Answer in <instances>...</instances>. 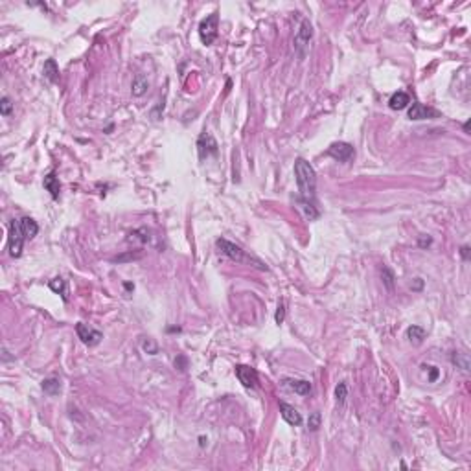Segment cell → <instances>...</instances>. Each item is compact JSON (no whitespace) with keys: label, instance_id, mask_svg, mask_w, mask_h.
<instances>
[{"label":"cell","instance_id":"18","mask_svg":"<svg viewBox=\"0 0 471 471\" xmlns=\"http://www.w3.org/2000/svg\"><path fill=\"white\" fill-rule=\"evenodd\" d=\"M43 72H45V78L48 79V81L55 83V81L59 79V66H57V63H55V59H48V61L45 63Z\"/></svg>","mask_w":471,"mask_h":471},{"label":"cell","instance_id":"16","mask_svg":"<svg viewBox=\"0 0 471 471\" xmlns=\"http://www.w3.org/2000/svg\"><path fill=\"white\" fill-rule=\"evenodd\" d=\"M50 289L53 291V293H57V295H61V298L65 300V302H68V284H66V280H63V278H53V280H50Z\"/></svg>","mask_w":471,"mask_h":471},{"label":"cell","instance_id":"12","mask_svg":"<svg viewBox=\"0 0 471 471\" xmlns=\"http://www.w3.org/2000/svg\"><path fill=\"white\" fill-rule=\"evenodd\" d=\"M149 89V79L144 76V74H136L135 78H133V83H131V92H133V96L140 98L144 96L146 92H148Z\"/></svg>","mask_w":471,"mask_h":471},{"label":"cell","instance_id":"14","mask_svg":"<svg viewBox=\"0 0 471 471\" xmlns=\"http://www.w3.org/2000/svg\"><path fill=\"white\" fill-rule=\"evenodd\" d=\"M409 104H411V96H409L407 92H403V91L394 92L392 96H390V100H388V107H390V109H394V110L405 109Z\"/></svg>","mask_w":471,"mask_h":471},{"label":"cell","instance_id":"20","mask_svg":"<svg viewBox=\"0 0 471 471\" xmlns=\"http://www.w3.org/2000/svg\"><path fill=\"white\" fill-rule=\"evenodd\" d=\"M425 329L421 328V326H411V328H407V339L411 342H414V344H421L423 342V339H425Z\"/></svg>","mask_w":471,"mask_h":471},{"label":"cell","instance_id":"6","mask_svg":"<svg viewBox=\"0 0 471 471\" xmlns=\"http://www.w3.org/2000/svg\"><path fill=\"white\" fill-rule=\"evenodd\" d=\"M76 333H78V337L81 339V342L87 344V346H96V344H100L102 339H104V333H102V331H98V329L91 328V326H87V324L83 322L76 324Z\"/></svg>","mask_w":471,"mask_h":471},{"label":"cell","instance_id":"28","mask_svg":"<svg viewBox=\"0 0 471 471\" xmlns=\"http://www.w3.org/2000/svg\"><path fill=\"white\" fill-rule=\"evenodd\" d=\"M460 254H462V258L464 260H470V247L464 245L462 249H460Z\"/></svg>","mask_w":471,"mask_h":471},{"label":"cell","instance_id":"19","mask_svg":"<svg viewBox=\"0 0 471 471\" xmlns=\"http://www.w3.org/2000/svg\"><path fill=\"white\" fill-rule=\"evenodd\" d=\"M41 387H43V390H45L46 394L57 396V394L61 392V379H59V377H46Z\"/></svg>","mask_w":471,"mask_h":471},{"label":"cell","instance_id":"15","mask_svg":"<svg viewBox=\"0 0 471 471\" xmlns=\"http://www.w3.org/2000/svg\"><path fill=\"white\" fill-rule=\"evenodd\" d=\"M19 221H20V228H22V232H24V238L33 239L35 236H37V232H39V225H37L32 217H22V219H19Z\"/></svg>","mask_w":471,"mask_h":471},{"label":"cell","instance_id":"3","mask_svg":"<svg viewBox=\"0 0 471 471\" xmlns=\"http://www.w3.org/2000/svg\"><path fill=\"white\" fill-rule=\"evenodd\" d=\"M311 39H313V26H311L310 20H302V24H300L297 35H295V52L300 59H304L306 53L310 52Z\"/></svg>","mask_w":471,"mask_h":471},{"label":"cell","instance_id":"13","mask_svg":"<svg viewBox=\"0 0 471 471\" xmlns=\"http://www.w3.org/2000/svg\"><path fill=\"white\" fill-rule=\"evenodd\" d=\"M284 385L300 396H308L311 392V383L306 379H284Z\"/></svg>","mask_w":471,"mask_h":471},{"label":"cell","instance_id":"30","mask_svg":"<svg viewBox=\"0 0 471 471\" xmlns=\"http://www.w3.org/2000/svg\"><path fill=\"white\" fill-rule=\"evenodd\" d=\"M464 131H466V133L470 131V122H466V123H464Z\"/></svg>","mask_w":471,"mask_h":471},{"label":"cell","instance_id":"25","mask_svg":"<svg viewBox=\"0 0 471 471\" xmlns=\"http://www.w3.org/2000/svg\"><path fill=\"white\" fill-rule=\"evenodd\" d=\"M308 427H310V431H318V427H320V413H318V411H315V413L310 416Z\"/></svg>","mask_w":471,"mask_h":471},{"label":"cell","instance_id":"7","mask_svg":"<svg viewBox=\"0 0 471 471\" xmlns=\"http://www.w3.org/2000/svg\"><path fill=\"white\" fill-rule=\"evenodd\" d=\"M236 377H238L239 383L245 388H258L260 377L256 368L247 366V365H238L236 366Z\"/></svg>","mask_w":471,"mask_h":471},{"label":"cell","instance_id":"4","mask_svg":"<svg viewBox=\"0 0 471 471\" xmlns=\"http://www.w3.org/2000/svg\"><path fill=\"white\" fill-rule=\"evenodd\" d=\"M24 232L20 228V221H11L9 223V236H7V247H9V254L13 258H19L22 254V247H24Z\"/></svg>","mask_w":471,"mask_h":471},{"label":"cell","instance_id":"1","mask_svg":"<svg viewBox=\"0 0 471 471\" xmlns=\"http://www.w3.org/2000/svg\"><path fill=\"white\" fill-rule=\"evenodd\" d=\"M295 177H297L298 192H300V197H298V199L315 203V192H316L315 168H313L306 158H297V160H295Z\"/></svg>","mask_w":471,"mask_h":471},{"label":"cell","instance_id":"10","mask_svg":"<svg viewBox=\"0 0 471 471\" xmlns=\"http://www.w3.org/2000/svg\"><path fill=\"white\" fill-rule=\"evenodd\" d=\"M438 110H434L432 107H427V105L423 104H418V102H414L413 107L409 109V118L411 120H414V122H418V120H427V118H438Z\"/></svg>","mask_w":471,"mask_h":471},{"label":"cell","instance_id":"26","mask_svg":"<svg viewBox=\"0 0 471 471\" xmlns=\"http://www.w3.org/2000/svg\"><path fill=\"white\" fill-rule=\"evenodd\" d=\"M285 318V304L280 302L278 304V310H276V315H274V320H276V324H282Z\"/></svg>","mask_w":471,"mask_h":471},{"label":"cell","instance_id":"29","mask_svg":"<svg viewBox=\"0 0 471 471\" xmlns=\"http://www.w3.org/2000/svg\"><path fill=\"white\" fill-rule=\"evenodd\" d=\"M2 359H4V361H9V359H15V357H11L6 348H2Z\"/></svg>","mask_w":471,"mask_h":471},{"label":"cell","instance_id":"21","mask_svg":"<svg viewBox=\"0 0 471 471\" xmlns=\"http://www.w3.org/2000/svg\"><path fill=\"white\" fill-rule=\"evenodd\" d=\"M451 361L457 365L458 368H462L464 372H470V355L464 352H455L451 355Z\"/></svg>","mask_w":471,"mask_h":471},{"label":"cell","instance_id":"23","mask_svg":"<svg viewBox=\"0 0 471 471\" xmlns=\"http://www.w3.org/2000/svg\"><path fill=\"white\" fill-rule=\"evenodd\" d=\"M381 276H383V282H385V285H387L388 289L392 291L394 289V272L390 271V269H387V267H383Z\"/></svg>","mask_w":471,"mask_h":471},{"label":"cell","instance_id":"11","mask_svg":"<svg viewBox=\"0 0 471 471\" xmlns=\"http://www.w3.org/2000/svg\"><path fill=\"white\" fill-rule=\"evenodd\" d=\"M280 413H282V418L289 423V425H300L302 423V416L298 413L295 407H291L289 403H280Z\"/></svg>","mask_w":471,"mask_h":471},{"label":"cell","instance_id":"17","mask_svg":"<svg viewBox=\"0 0 471 471\" xmlns=\"http://www.w3.org/2000/svg\"><path fill=\"white\" fill-rule=\"evenodd\" d=\"M45 188L50 192V195H52L53 199H57L59 197V192H61V184H59V179L55 177V173H48L45 177Z\"/></svg>","mask_w":471,"mask_h":471},{"label":"cell","instance_id":"9","mask_svg":"<svg viewBox=\"0 0 471 471\" xmlns=\"http://www.w3.org/2000/svg\"><path fill=\"white\" fill-rule=\"evenodd\" d=\"M197 148H199V157L201 158H208V157L217 155V142L210 133H203L197 140Z\"/></svg>","mask_w":471,"mask_h":471},{"label":"cell","instance_id":"22","mask_svg":"<svg viewBox=\"0 0 471 471\" xmlns=\"http://www.w3.org/2000/svg\"><path fill=\"white\" fill-rule=\"evenodd\" d=\"M335 398H337V403L339 405H342L344 401H346V398H348V385L342 381V383H339L335 388Z\"/></svg>","mask_w":471,"mask_h":471},{"label":"cell","instance_id":"2","mask_svg":"<svg viewBox=\"0 0 471 471\" xmlns=\"http://www.w3.org/2000/svg\"><path fill=\"white\" fill-rule=\"evenodd\" d=\"M215 245H217V249H219L223 254H225L226 258H230L232 262H254V263L260 265V269H265V265L262 263V262H258V260L251 258V256H247L245 251L241 249V247H238L236 243H232V241H228V239L225 238H219L217 241H215Z\"/></svg>","mask_w":471,"mask_h":471},{"label":"cell","instance_id":"27","mask_svg":"<svg viewBox=\"0 0 471 471\" xmlns=\"http://www.w3.org/2000/svg\"><path fill=\"white\" fill-rule=\"evenodd\" d=\"M144 350L148 352V354H151V355H155L157 352H158V348H157V344L153 341H148V342H144Z\"/></svg>","mask_w":471,"mask_h":471},{"label":"cell","instance_id":"5","mask_svg":"<svg viewBox=\"0 0 471 471\" xmlns=\"http://www.w3.org/2000/svg\"><path fill=\"white\" fill-rule=\"evenodd\" d=\"M217 24H219V15L210 13L207 19L201 20L199 24V37L205 45H212L217 39Z\"/></svg>","mask_w":471,"mask_h":471},{"label":"cell","instance_id":"8","mask_svg":"<svg viewBox=\"0 0 471 471\" xmlns=\"http://www.w3.org/2000/svg\"><path fill=\"white\" fill-rule=\"evenodd\" d=\"M328 155L333 157L335 160L339 162H348L354 158V148H352V144L348 142H335L331 144L328 148Z\"/></svg>","mask_w":471,"mask_h":471},{"label":"cell","instance_id":"24","mask_svg":"<svg viewBox=\"0 0 471 471\" xmlns=\"http://www.w3.org/2000/svg\"><path fill=\"white\" fill-rule=\"evenodd\" d=\"M11 109H13V104H11V100L7 96L2 98V102H0V114L2 116H7L9 112H11Z\"/></svg>","mask_w":471,"mask_h":471}]
</instances>
